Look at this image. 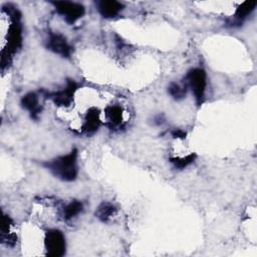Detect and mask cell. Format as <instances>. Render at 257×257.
I'll use <instances>...</instances> for the list:
<instances>
[{
  "label": "cell",
  "instance_id": "cell-1",
  "mask_svg": "<svg viewBox=\"0 0 257 257\" xmlns=\"http://www.w3.org/2000/svg\"><path fill=\"white\" fill-rule=\"evenodd\" d=\"M56 178L71 182L77 177V150L73 149L69 154L57 157L43 164Z\"/></svg>",
  "mask_w": 257,
  "mask_h": 257
},
{
  "label": "cell",
  "instance_id": "cell-15",
  "mask_svg": "<svg viewBox=\"0 0 257 257\" xmlns=\"http://www.w3.org/2000/svg\"><path fill=\"white\" fill-rule=\"evenodd\" d=\"M186 87H187L186 84H185V86H181L180 84H178L176 82H172L168 86V92L174 99L180 100V99H183L186 95V91H187Z\"/></svg>",
  "mask_w": 257,
  "mask_h": 257
},
{
  "label": "cell",
  "instance_id": "cell-12",
  "mask_svg": "<svg viewBox=\"0 0 257 257\" xmlns=\"http://www.w3.org/2000/svg\"><path fill=\"white\" fill-rule=\"evenodd\" d=\"M116 212L115 207L107 202H102L95 210V217L102 222H107Z\"/></svg>",
  "mask_w": 257,
  "mask_h": 257
},
{
  "label": "cell",
  "instance_id": "cell-4",
  "mask_svg": "<svg viewBox=\"0 0 257 257\" xmlns=\"http://www.w3.org/2000/svg\"><path fill=\"white\" fill-rule=\"evenodd\" d=\"M51 3L54 5L56 12L61 15L68 24H73L81 18L85 12L84 6L79 3L70 1H56Z\"/></svg>",
  "mask_w": 257,
  "mask_h": 257
},
{
  "label": "cell",
  "instance_id": "cell-6",
  "mask_svg": "<svg viewBox=\"0 0 257 257\" xmlns=\"http://www.w3.org/2000/svg\"><path fill=\"white\" fill-rule=\"evenodd\" d=\"M46 46L49 50L62 57H69L72 52V47L67 42L66 38L60 33L50 32Z\"/></svg>",
  "mask_w": 257,
  "mask_h": 257
},
{
  "label": "cell",
  "instance_id": "cell-13",
  "mask_svg": "<svg viewBox=\"0 0 257 257\" xmlns=\"http://www.w3.org/2000/svg\"><path fill=\"white\" fill-rule=\"evenodd\" d=\"M82 211V204L79 201H72L63 208V217L65 220H70Z\"/></svg>",
  "mask_w": 257,
  "mask_h": 257
},
{
  "label": "cell",
  "instance_id": "cell-3",
  "mask_svg": "<svg viewBox=\"0 0 257 257\" xmlns=\"http://www.w3.org/2000/svg\"><path fill=\"white\" fill-rule=\"evenodd\" d=\"M44 245L48 256L61 257L65 254V238L57 229H50L45 233Z\"/></svg>",
  "mask_w": 257,
  "mask_h": 257
},
{
  "label": "cell",
  "instance_id": "cell-10",
  "mask_svg": "<svg viewBox=\"0 0 257 257\" xmlns=\"http://www.w3.org/2000/svg\"><path fill=\"white\" fill-rule=\"evenodd\" d=\"M105 116L109 128L118 127L122 122V109L118 105H109L105 108Z\"/></svg>",
  "mask_w": 257,
  "mask_h": 257
},
{
  "label": "cell",
  "instance_id": "cell-8",
  "mask_svg": "<svg viewBox=\"0 0 257 257\" xmlns=\"http://www.w3.org/2000/svg\"><path fill=\"white\" fill-rule=\"evenodd\" d=\"M99 125H100L99 111L95 107H90L86 112L81 131L84 135L90 136L99 128Z\"/></svg>",
  "mask_w": 257,
  "mask_h": 257
},
{
  "label": "cell",
  "instance_id": "cell-17",
  "mask_svg": "<svg viewBox=\"0 0 257 257\" xmlns=\"http://www.w3.org/2000/svg\"><path fill=\"white\" fill-rule=\"evenodd\" d=\"M172 136L175 138V139H185L186 136H187V133L182 131V130H175L172 132Z\"/></svg>",
  "mask_w": 257,
  "mask_h": 257
},
{
  "label": "cell",
  "instance_id": "cell-2",
  "mask_svg": "<svg viewBox=\"0 0 257 257\" xmlns=\"http://www.w3.org/2000/svg\"><path fill=\"white\" fill-rule=\"evenodd\" d=\"M207 85V75L202 68H192L186 75V86H189L198 104L203 103Z\"/></svg>",
  "mask_w": 257,
  "mask_h": 257
},
{
  "label": "cell",
  "instance_id": "cell-9",
  "mask_svg": "<svg viewBox=\"0 0 257 257\" xmlns=\"http://www.w3.org/2000/svg\"><path fill=\"white\" fill-rule=\"evenodd\" d=\"M21 106L29 111L31 118L35 120L38 119L39 113L41 111V106L39 105L38 95L35 92H29L25 94L21 98Z\"/></svg>",
  "mask_w": 257,
  "mask_h": 257
},
{
  "label": "cell",
  "instance_id": "cell-5",
  "mask_svg": "<svg viewBox=\"0 0 257 257\" xmlns=\"http://www.w3.org/2000/svg\"><path fill=\"white\" fill-rule=\"evenodd\" d=\"M77 88L78 84L73 79H67L65 88L55 92H46L45 96L52 99L56 105L68 106L72 102L73 95Z\"/></svg>",
  "mask_w": 257,
  "mask_h": 257
},
{
  "label": "cell",
  "instance_id": "cell-16",
  "mask_svg": "<svg viewBox=\"0 0 257 257\" xmlns=\"http://www.w3.org/2000/svg\"><path fill=\"white\" fill-rule=\"evenodd\" d=\"M12 225V220L9 216L7 215H3V218H2V225H1V236L3 235H7L9 234V229Z\"/></svg>",
  "mask_w": 257,
  "mask_h": 257
},
{
  "label": "cell",
  "instance_id": "cell-11",
  "mask_svg": "<svg viewBox=\"0 0 257 257\" xmlns=\"http://www.w3.org/2000/svg\"><path fill=\"white\" fill-rule=\"evenodd\" d=\"M257 5V1L255 0H247L238 6L235 12V18L232 24H241L242 21L255 9Z\"/></svg>",
  "mask_w": 257,
  "mask_h": 257
},
{
  "label": "cell",
  "instance_id": "cell-18",
  "mask_svg": "<svg viewBox=\"0 0 257 257\" xmlns=\"http://www.w3.org/2000/svg\"><path fill=\"white\" fill-rule=\"evenodd\" d=\"M164 121H165L164 116H163V115H161V114H159V115H157V116L155 117L154 123H155V124H162Z\"/></svg>",
  "mask_w": 257,
  "mask_h": 257
},
{
  "label": "cell",
  "instance_id": "cell-7",
  "mask_svg": "<svg viewBox=\"0 0 257 257\" xmlns=\"http://www.w3.org/2000/svg\"><path fill=\"white\" fill-rule=\"evenodd\" d=\"M95 4L99 14L104 18H114L123 9V5L115 0H101Z\"/></svg>",
  "mask_w": 257,
  "mask_h": 257
},
{
  "label": "cell",
  "instance_id": "cell-14",
  "mask_svg": "<svg viewBox=\"0 0 257 257\" xmlns=\"http://www.w3.org/2000/svg\"><path fill=\"white\" fill-rule=\"evenodd\" d=\"M197 158L196 154H190L184 158H171L170 162L173 164V166L176 169H185L189 165H191Z\"/></svg>",
  "mask_w": 257,
  "mask_h": 257
}]
</instances>
